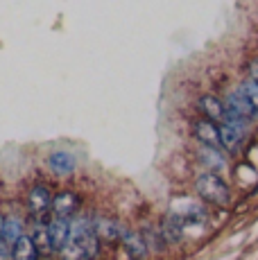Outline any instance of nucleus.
Here are the masks:
<instances>
[{"instance_id": "1", "label": "nucleus", "mask_w": 258, "mask_h": 260, "mask_svg": "<svg viewBox=\"0 0 258 260\" xmlns=\"http://www.w3.org/2000/svg\"><path fill=\"white\" fill-rule=\"evenodd\" d=\"M63 256L66 253H75V256L84 258H95L100 253V238L95 236V229L93 222L88 217H77L71 222V242L63 249Z\"/></svg>"}, {"instance_id": "2", "label": "nucleus", "mask_w": 258, "mask_h": 260, "mask_svg": "<svg viewBox=\"0 0 258 260\" xmlns=\"http://www.w3.org/2000/svg\"><path fill=\"white\" fill-rule=\"evenodd\" d=\"M195 190L206 204H213V206H220L227 208L231 202V194H229V186L217 177L215 172H204L197 177L195 181Z\"/></svg>"}, {"instance_id": "3", "label": "nucleus", "mask_w": 258, "mask_h": 260, "mask_svg": "<svg viewBox=\"0 0 258 260\" xmlns=\"http://www.w3.org/2000/svg\"><path fill=\"white\" fill-rule=\"evenodd\" d=\"M50 202H52V194L48 186L43 183H37L32 186V190L27 192V211L34 219H46L48 211H50Z\"/></svg>"}, {"instance_id": "4", "label": "nucleus", "mask_w": 258, "mask_h": 260, "mask_svg": "<svg viewBox=\"0 0 258 260\" xmlns=\"http://www.w3.org/2000/svg\"><path fill=\"white\" fill-rule=\"evenodd\" d=\"M48 233H50L52 253H61L71 242V217H54L48 222Z\"/></svg>"}, {"instance_id": "5", "label": "nucleus", "mask_w": 258, "mask_h": 260, "mask_svg": "<svg viewBox=\"0 0 258 260\" xmlns=\"http://www.w3.org/2000/svg\"><path fill=\"white\" fill-rule=\"evenodd\" d=\"M183 226H186V222H183L179 215L168 213L166 217L161 219V224H158V231H161L166 244H179L183 240Z\"/></svg>"}, {"instance_id": "6", "label": "nucleus", "mask_w": 258, "mask_h": 260, "mask_svg": "<svg viewBox=\"0 0 258 260\" xmlns=\"http://www.w3.org/2000/svg\"><path fill=\"white\" fill-rule=\"evenodd\" d=\"M91 222H93V229H95V236L100 238L102 242H109V244L120 242V236H122L120 222L109 219V217H98V219H91Z\"/></svg>"}, {"instance_id": "7", "label": "nucleus", "mask_w": 258, "mask_h": 260, "mask_svg": "<svg viewBox=\"0 0 258 260\" xmlns=\"http://www.w3.org/2000/svg\"><path fill=\"white\" fill-rule=\"evenodd\" d=\"M75 156H73L71 152H66V149H57V152H52L50 156H48V168L52 170V174H57V177H71L73 172H75Z\"/></svg>"}, {"instance_id": "8", "label": "nucleus", "mask_w": 258, "mask_h": 260, "mask_svg": "<svg viewBox=\"0 0 258 260\" xmlns=\"http://www.w3.org/2000/svg\"><path fill=\"white\" fill-rule=\"evenodd\" d=\"M77 206H79V197L75 192H71V190H63V192L54 194L50 202V211L54 215H59V217H71L77 211Z\"/></svg>"}, {"instance_id": "9", "label": "nucleus", "mask_w": 258, "mask_h": 260, "mask_svg": "<svg viewBox=\"0 0 258 260\" xmlns=\"http://www.w3.org/2000/svg\"><path fill=\"white\" fill-rule=\"evenodd\" d=\"M192 132H195L197 141H202L204 145H213V147H220V129H217V122L208 118L195 120L192 122Z\"/></svg>"}, {"instance_id": "10", "label": "nucleus", "mask_w": 258, "mask_h": 260, "mask_svg": "<svg viewBox=\"0 0 258 260\" xmlns=\"http://www.w3.org/2000/svg\"><path fill=\"white\" fill-rule=\"evenodd\" d=\"M120 244L125 247V251L132 258H145L147 253H150V249H147V244H145V240H143L141 233L129 231V229H122Z\"/></svg>"}, {"instance_id": "11", "label": "nucleus", "mask_w": 258, "mask_h": 260, "mask_svg": "<svg viewBox=\"0 0 258 260\" xmlns=\"http://www.w3.org/2000/svg\"><path fill=\"white\" fill-rule=\"evenodd\" d=\"M217 129H220V147H224L227 152H236L242 136H245V129L229 124V122H220Z\"/></svg>"}, {"instance_id": "12", "label": "nucleus", "mask_w": 258, "mask_h": 260, "mask_svg": "<svg viewBox=\"0 0 258 260\" xmlns=\"http://www.w3.org/2000/svg\"><path fill=\"white\" fill-rule=\"evenodd\" d=\"M200 111L204 113L208 120H213V122H224V102L222 100H217L215 95H202L200 98Z\"/></svg>"}, {"instance_id": "13", "label": "nucleus", "mask_w": 258, "mask_h": 260, "mask_svg": "<svg viewBox=\"0 0 258 260\" xmlns=\"http://www.w3.org/2000/svg\"><path fill=\"white\" fill-rule=\"evenodd\" d=\"M12 258L14 260H34V258H39V251L32 242V236L21 233V236L14 240L12 242Z\"/></svg>"}, {"instance_id": "14", "label": "nucleus", "mask_w": 258, "mask_h": 260, "mask_svg": "<svg viewBox=\"0 0 258 260\" xmlns=\"http://www.w3.org/2000/svg\"><path fill=\"white\" fill-rule=\"evenodd\" d=\"M32 242L37 247L39 256L41 253H52V244H50V233H48V222L46 219H37L32 229Z\"/></svg>"}, {"instance_id": "15", "label": "nucleus", "mask_w": 258, "mask_h": 260, "mask_svg": "<svg viewBox=\"0 0 258 260\" xmlns=\"http://www.w3.org/2000/svg\"><path fill=\"white\" fill-rule=\"evenodd\" d=\"M200 161L204 163L208 170H220V168H224V163H227L220 147H213V145H204V143H202V149H200Z\"/></svg>"}, {"instance_id": "16", "label": "nucleus", "mask_w": 258, "mask_h": 260, "mask_svg": "<svg viewBox=\"0 0 258 260\" xmlns=\"http://www.w3.org/2000/svg\"><path fill=\"white\" fill-rule=\"evenodd\" d=\"M21 233H23V219L21 217H16V215H9V217H5L3 233H0V240H3V242H7L9 247H12V242L18 236H21Z\"/></svg>"}, {"instance_id": "17", "label": "nucleus", "mask_w": 258, "mask_h": 260, "mask_svg": "<svg viewBox=\"0 0 258 260\" xmlns=\"http://www.w3.org/2000/svg\"><path fill=\"white\" fill-rule=\"evenodd\" d=\"M172 213H177L179 217L183 219V222H206V211H204V206L202 204H195V202H186L183 204V208L181 211H172Z\"/></svg>"}, {"instance_id": "18", "label": "nucleus", "mask_w": 258, "mask_h": 260, "mask_svg": "<svg viewBox=\"0 0 258 260\" xmlns=\"http://www.w3.org/2000/svg\"><path fill=\"white\" fill-rule=\"evenodd\" d=\"M141 236H143V240H145V244H147V249H150V251L161 253L163 249H166V240H163V236H161V231H158V229L145 226L141 231Z\"/></svg>"}, {"instance_id": "19", "label": "nucleus", "mask_w": 258, "mask_h": 260, "mask_svg": "<svg viewBox=\"0 0 258 260\" xmlns=\"http://www.w3.org/2000/svg\"><path fill=\"white\" fill-rule=\"evenodd\" d=\"M240 91L247 95V100L251 102V107L256 109V113H258V79H245V82L240 84Z\"/></svg>"}, {"instance_id": "20", "label": "nucleus", "mask_w": 258, "mask_h": 260, "mask_svg": "<svg viewBox=\"0 0 258 260\" xmlns=\"http://www.w3.org/2000/svg\"><path fill=\"white\" fill-rule=\"evenodd\" d=\"M251 75H254V79H258V61L251 63Z\"/></svg>"}]
</instances>
